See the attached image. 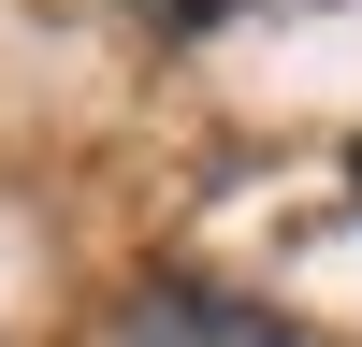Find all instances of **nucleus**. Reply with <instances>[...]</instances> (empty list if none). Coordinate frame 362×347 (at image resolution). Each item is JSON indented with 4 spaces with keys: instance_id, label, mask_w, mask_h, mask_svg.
I'll return each instance as SVG.
<instances>
[{
    "instance_id": "f03ea898",
    "label": "nucleus",
    "mask_w": 362,
    "mask_h": 347,
    "mask_svg": "<svg viewBox=\"0 0 362 347\" xmlns=\"http://www.w3.org/2000/svg\"><path fill=\"white\" fill-rule=\"evenodd\" d=\"M131 15H160V29H203V15H232V0H131Z\"/></svg>"
},
{
    "instance_id": "f257e3e1",
    "label": "nucleus",
    "mask_w": 362,
    "mask_h": 347,
    "mask_svg": "<svg viewBox=\"0 0 362 347\" xmlns=\"http://www.w3.org/2000/svg\"><path fill=\"white\" fill-rule=\"evenodd\" d=\"M116 347H290V318H261V304H232V289H131L116 304Z\"/></svg>"
},
{
    "instance_id": "7ed1b4c3",
    "label": "nucleus",
    "mask_w": 362,
    "mask_h": 347,
    "mask_svg": "<svg viewBox=\"0 0 362 347\" xmlns=\"http://www.w3.org/2000/svg\"><path fill=\"white\" fill-rule=\"evenodd\" d=\"M348 188H362V159H348Z\"/></svg>"
}]
</instances>
